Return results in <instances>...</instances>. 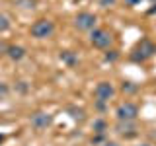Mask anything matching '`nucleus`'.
I'll use <instances>...</instances> for the list:
<instances>
[{
    "label": "nucleus",
    "instance_id": "nucleus-1",
    "mask_svg": "<svg viewBox=\"0 0 156 146\" xmlns=\"http://www.w3.org/2000/svg\"><path fill=\"white\" fill-rule=\"evenodd\" d=\"M156 53V45L150 39H140L139 43L131 51V61L133 62H146L148 58H152Z\"/></svg>",
    "mask_w": 156,
    "mask_h": 146
},
{
    "label": "nucleus",
    "instance_id": "nucleus-2",
    "mask_svg": "<svg viewBox=\"0 0 156 146\" xmlns=\"http://www.w3.org/2000/svg\"><path fill=\"white\" fill-rule=\"evenodd\" d=\"M90 43L94 45L96 49H109L111 43H113V35H111L107 29H101V27H94L90 31Z\"/></svg>",
    "mask_w": 156,
    "mask_h": 146
},
{
    "label": "nucleus",
    "instance_id": "nucleus-3",
    "mask_svg": "<svg viewBox=\"0 0 156 146\" xmlns=\"http://www.w3.org/2000/svg\"><path fill=\"white\" fill-rule=\"evenodd\" d=\"M53 33H55V23H53L51 19H47V18L37 19V22L31 26V35L35 39H47V37H51Z\"/></svg>",
    "mask_w": 156,
    "mask_h": 146
},
{
    "label": "nucleus",
    "instance_id": "nucleus-4",
    "mask_svg": "<svg viewBox=\"0 0 156 146\" xmlns=\"http://www.w3.org/2000/svg\"><path fill=\"white\" fill-rule=\"evenodd\" d=\"M115 117H117V121H136V117H139V107H136V103H133V101H123V103L117 105Z\"/></svg>",
    "mask_w": 156,
    "mask_h": 146
},
{
    "label": "nucleus",
    "instance_id": "nucleus-5",
    "mask_svg": "<svg viewBox=\"0 0 156 146\" xmlns=\"http://www.w3.org/2000/svg\"><path fill=\"white\" fill-rule=\"evenodd\" d=\"M96 22H98V18L94 14L80 12V14H76V18H74V27L80 29V31H92V29L96 27Z\"/></svg>",
    "mask_w": 156,
    "mask_h": 146
},
{
    "label": "nucleus",
    "instance_id": "nucleus-6",
    "mask_svg": "<svg viewBox=\"0 0 156 146\" xmlns=\"http://www.w3.org/2000/svg\"><path fill=\"white\" fill-rule=\"evenodd\" d=\"M94 96H96L98 103H107V101L115 96V88H113L111 82H100V84L94 88Z\"/></svg>",
    "mask_w": 156,
    "mask_h": 146
},
{
    "label": "nucleus",
    "instance_id": "nucleus-7",
    "mask_svg": "<svg viewBox=\"0 0 156 146\" xmlns=\"http://www.w3.org/2000/svg\"><path fill=\"white\" fill-rule=\"evenodd\" d=\"M29 123L35 130H45L47 127L53 125V115L51 113H45V111H35V113H31L29 117Z\"/></svg>",
    "mask_w": 156,
    "mask_h": 146
},
{
    "label": "nucleus",
    "instance_id": "nucleus-8",
    "mask_svg": "<svg viewBox=\"0 0 156 146\" xmlns=\"http://www.w3.org/2000/svg\"><path fill=\"white\" fill-rule=\"evenodd\" d=\"M136 130H139V129H136L135 121H117V125H115V133L121 134V136H125V138L135 136Z\"/></svg>",
    "mask_w": 156,
    "mask_h": 146
},
{
    "label": "nucleus",
    "instance_id": "nucleus-9",
    "mask_svg": "<svg viewBox=\"0 0 156 146\" xmlns=\"http://www.w3.org/2000/svg\"><path fill=\"white\" fill-rule=\"evenodd\" d=\"M6 55L12 58V61H22V58L26 57V49H23V47H18V45H10L8 51H6Z\"/></svg>",
    "mask_w": 156,
    "mask_h": 146
},
{
    "label": "nucleus",
    "instance_id": "nucleus-10",
    "mask_svg": "<svg viewBox=\"0 0 156 146\" xmlns=\"http://www.w3.org/2000/svg\"><path fill=\"white\" fill-rule=\"evenodd\" d=\"M92 129H94L96 134H105L107 133V123H105L104 119H96L94 125H92Z\"/></svg>",
    "mask_w": 156,
    "mask_h": 146
},
{
    "label": "nucleus",
    "instance_id": "nucleus-11",
    "mask_svg": "<svg viewBox=\"0 0 156 146\" xmlns=\"http://www.w3.org/2000/svg\"><path fill=\"white\" fill-rule=\"evenodd\" d=\"M61 61L62 62H66V64H76V57H74V53L72 51H62L61 53Z\"/></svg>",
    "mask_w": 156,
    "mask_h": 146
},
{
    "label": "nucleus",
    "instance_id": "nucleus-12",
    "mask_svg": "<svg viewBox=\"0 0 156 146\" xmlns=\"http://www.w3.org/2000/svg\"><path fill=\"white\" fill-rule=\"evenodd\" d=\"M8 29H10V19H8V16L0 14V33L8 31Z\"/></svg>",
    "mask_w": 156,
    "mask_h": 146
},
{
    "label": "nucleus",
    "instance_id": "nucleus-13",
    "mask_svg": "<svg viewBox=\"0 0 156 146\" xmlns=\"http://www.w3.org/2000/svg\"><path fill=\"white\" fill-rule=\"evenodd\" d=\"M8 94H10L8 86H6V84H2V82H0V99H4V97H8Z\"/></svg>",
    "mask_w": 156,
    "mask_h": 146
},
{
    "label": "nucleus",
    "instance_id": "nucleus-14",
    "mask_svg": "<svg viewBox=\"0 0 156 146\" xmlns=\"http://www.w3.org/2000/svg\"><path fill=\"white\" fill-rule=\"evenodd\" d=\"M70 111L74 113V115H72V119H76V121H82V119H84V111H82V109H70Z\"/></svg>",
    "mask_w": 156,
    "mask_h": 146
},
{
    "label": "nucleus",
    "instance_id": "nucleus-15",
    "mask_svg": "<svg viewBox=\"0 0 156 146\" xmlns=\"http://www.w3.org/2000/svg\"><path fill=\"white\" fill-rule=\"evenodd\" d=\"M135 92L136 90V86H133V82H123V92Z\"/></svg>",
    "mask_w": 156,
    "mask_h": 146
},
{
    "label": "nucleus",
    "instance_id": "nucleus-16",
    "mask_svg": "<svg viewBox=\"0 0 156 146\" xmlns=\"http://www.w3.org/2000/svg\"><path fill=\"white\" fill-rule=\"evenodd\" d=\"M117 57H119V55H117V51H107L105 53V58H107V61H115Z\"/></svg>",
    "mask_w": 156,
    "mask_h": 146
},
{
    "label": "nucleus",
    "instance_id": "nucleus-17",
    "mask_svg": "<svg viewBox=\"0 0 156 146\" xmlns=\"http://www.w3.org/2000/svg\"><path fill=\"white\" fill-rule=\"evenodd\" d=\"M123 2H125V6L133 8V6H136V4H140V0H123Z\"/></svg>",
    "mask_w": 156,
    "mask_h": 146
},
{
    "label": "nucleus",
    "instance_id": "nucleus-18",
    "mask_svg": "<svg viewBox=\"0 0 156 146\" xmlns=\"http://www.w3.org/2000/svg\"><path fill=\"white\" fill-rule=\"evenodd\" d=\"M115 0H100V6H104V8H107V6H111Z\"/></svg>",
    "mask_w": 156,
    "mask_h": 146
},
{
    "label": "nucleus",
    "instance_id": "nucleus-19",
    "mask_svg": "<svg viewBox=\"0 0 156 146\" xmlns=\"http://www.w3.org/2000/svg\"><path fill=\"white\" fill-rule=\"evenodd\" d=\"M8 47H10V45H6V43H0V55L8 51Z\"/></svg>",
    "mask_w": 156,
    "mask_h": 146
},
{
    "label": "nucleus",
    "instance_id": "nucleus-20",
    "mask_svg": "<svg viewBox=\"0 0 156 146\" xmlns=\"http://www.w3.org/2000/svg\"><path fill=\"white\" fill-rule=\"evenodd\" d=\"M101 146H119V144H117V142H113V140H105V142L101 144Z\"/></svg>",
    "mask_w": 156,
    "mask_h": 146
},
{
    "label": "nucleus",
    "instance_id": "nucleus-21",
    "mask_svg": "<svg viewBox=\"0 0 156 146\" xmlns=\"http://www.w3.org/2000/svg\"><path fill=\"white\" fill-rule=\"evenodd\" d=\"M152 6H154V8H150V10H148V14H156V4H152Z\"/></svg>",
    "mask_w": 156,
    "mask_h": 146
},
{
    "label": "nucleus",
    "instance_id": "nucleus-22",
    "mask_svg": "<svg viewBox=\"0 0 156 146\" xmlns=\"http://www.w3.org/2000/svg\"><path fill=\"white\" fill-rule=\"evenodd\" d=\"M4 138H6V136H4V134H0V144L4 142Z\"/></svg>",
    "mask_w": 156,
    "mask_h": 146
},
{
    "label": "nucleus",
    "instance_id": "nucleus-23",
    "mask_svg": "<svg viewBox=\"0 0 156 146\" xmlns=\"http://www.w3.org/2000/svg\"><path fill=\"white\" fill-rule=\"evenodd\" d=\"M139 146H150V144H139Z\"/></svg>",
    "mask_w": 156,
    "mask_h": 146
},
{
    "label": "nucleus",
    "instance_id": "nucleus-24",
    "mask_svg": "<svg viewBox=\"0 0 156 146\" xmlns=\"http://www.w3.org/2000/svg\"><path fill=\"white\" fill-rule=\"evenodd\" d=\"M150 2H152V4H156V0H150Z\"/></svg>",
    "mask_w": 156,
    "mask_h": 146
}]
</instances>
